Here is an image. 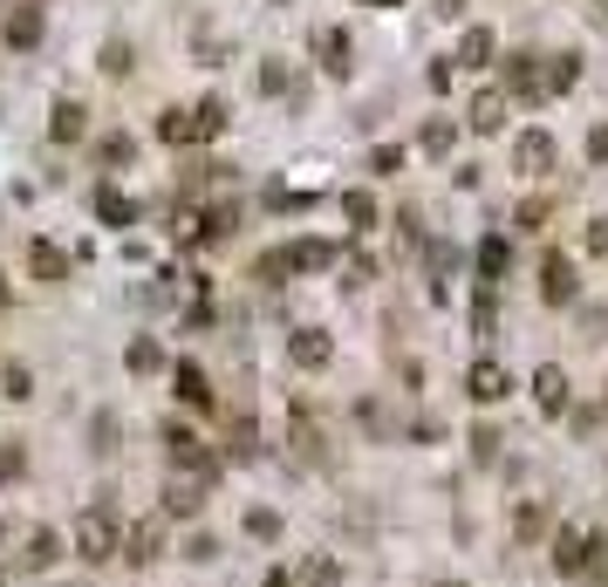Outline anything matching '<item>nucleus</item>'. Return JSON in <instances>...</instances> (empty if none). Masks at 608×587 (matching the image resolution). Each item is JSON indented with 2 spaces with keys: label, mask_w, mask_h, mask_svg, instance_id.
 <instances>
[{
  "label": "nucleus",
  "mask_w": 608,
  "mask_h": 587,
  "mask_svg": "<svg viewBox=\"0 0 608 587\" xmlns=\"http://www.w3.org/2000/svg\"><path fill=\"white\" fill-rule=\"evenodd\" d=\"M369 164H376V171H403V150H390V144H376V150H369Z\"/></svg>",
  "instance_id": "c03bdc74"
},
{
  "label": "nucleus",
  "mask_w": 608,
  "mask_h": 587,
  "mask_svg": "<svg viewBox=\"0 0 608 587\" xmlns=\"http://www.w3.org/2000/svg\"><path fill=\"white\" fill-rule=\"evenodd\" d=\"M493 28H465V41H459V69H486L493 62Z\"/></svg>",
  "instance_id": "4be33fe9"
},
{
  "label": "nucleus",
  "mask_w": 608,
  "mask_h": 587,
  "mask_svg": "<svg viewBox=\"0 0 608 587\" xmlns=\"http://www.w3.org/2000/svg\"><path fill=\"white\" fill-rule=\"evenodd\" d=\"M342 219H349V233H369V225H376V198L369 192H342Z\"/></svg>",
  "instance_id": "a878e982"
},
{
  "label": "nucleus",
  "mask_w": 608,
  "mask_h": 587,
  "mask_svg": "<svg viewBox=\"0 0 608 587\" xmlns=\"http://www.w3.org/2000/svg\"><path fill=\"white\" fill-rule=\"evenodd\" d=\"M171 390H179V403H192V411H206V403H212V382H206V369H198V363L171 369Z\"/></svg>",
  "instance_id": "dca6fc26"
},
{
  "label": "nucleus",
  "mask_w": 608,
  "mask_h": 587,
  "mask_svg": "<svg viewBox=\"0 0 608 587\" xmlns=\"http://www.w3.org/2000/svg\"><path fill=\"white\" fill-rule=\"evenodd\" d=\"M465 123H472L478 137H493L499 123H506V96H499V89H478V96H472V117H465Z\"/></svg>",
  "instance_id": "f3484780"
},
{
  "label": "nucleus",
  "mask_w": 608,
  "mask_h": 587,
  "mask_svg": "<svg viewBox=\"0 0 608 587\" xmlns=\"http://www.w3.org/2000/svg\"><path fill=\"white\" fill-rule=\"evenodd\" d=\"M165 451H171V472H179V478H198V485H212V478H219V457H212L206 438H198L192 424H179V417L165 424Z\"/></svg>",
  "instance_id": "f03ea898"
},
{
  "label": "nucleus",
  "mask_w": 608,
  "mask_h": 587,
  "mask_svg": "<svg viewBox=\"0 0 608 587\" xmlns=\"http://www.w3.org/2000/svg\"><path fill=\"white\" fill-rule=\"evenodd\" d=\"M206 492H212V485L171 472V478H165V519H198V513H206Z\"/></svg>",
  "instance_id": "1a4fd4ad"
},
{
  "label": "nucleus",
  "mask_w": 608,
  "mask_h": 587,
  "mask_svg": "<svg viewBox=\"0 0 608 587\" xmlns=\"http://www.w3.org/2000/svg\"><path fill=\"white\" fill-rule=\"evenodd\" d=\"M219 131H226V103H219V96H206V103L192 110V144H212Z\"/></svg>",
  "instance_id": "412c9836"
},
{
  "label": "nucleus",
  "mask_w": 608,
  "mask_h": 587,
  "mask_svg": "<svg viewBox=\"0 0 608 587\" xmlns=\"http://www.w3.org/2000/svg\"><path fill=\"white\" fill-rule=\"evenodd\" d=\"M137 56H131V41H104V75H131Z\"/></svg>",
  "instance_id": "c9c22d12"
},
{
  "label": "nucleus",
  "mask_w": 608,
  "mask_h": 587,
  "mask_svg": "<svg viewBox=\"0 0 608 587\" xmlns=\"http://www.w3.org/2000/svg\"><path fill=\"white\" fill-rule=\"evenodd\" d=\"M356 417H363V430H369V438H390V417H384V403H356Z\"/></svg>",
  "instance_id": "a19ab883"
},
{
  "label": "nucleus",
  "mask_w": 608,
  "mask_h": 587,
  "mask_svg": "<svg viewBox=\"0 0 608 587\" xmlns=\"http://www.w3.org/2000/svg\"><path fill=\"white\" fill-rule=\"evenodd\" d=\"M588 253H608V219H595V225H588Z\"/></svg>",
  "instance_id": "de8ad7c7"
},
{
  "label": "nucleus",
  "mask_w": 608,
  "mask_h": 587,
  "mask_svg": "<svg viewBox=\"0 0 608 587\" xmlns=\"http://www.w3.org/2000/svg\"><path fill=\"white\" fill-rule=\"evenodd\" d=\"M28 273L41 280V288H56V280H69V253L56 240H28Z\"/></svg>",
  "instance_id": "f8f14e48"
},
{
  "label": "nucleus",
  "mask_w": 608,
  "mask_h": 587,
  "mask_svg": "<svg viewBox=\"0 0 608 587\" xmlns=\"http://www.w3.org/2000/svg\"><path fill=\"white\" fill-rule=\"evenodd\" d=\"M465 8V0H438V14H459Z\"/></svg>",
  "instance_id": "8fccbe9b"
},
{
  "label": "nucleus",
  "mask_w": 608,
  "mask_h": 587,
  "mask_svg": "<svg viewBox=\"0 0 608 587\" xmlns=\"http://www.w3.org/2000/svg\"><path fill=\"white\" fill-rule=\"evenodd\" d=\"M424 150H430V158H451V144H459V123H451V117H430L424 123V137H417Z\"/></svg>",
  "instance_id": "393cba45"
},
{
  "label": "nucleus",
  "mask_w": 608,
  "mask_h": 587,
  "mask_svg": "<svg viewBox=\"0 0 608 587\" xmlns=\"http://www.w3.org/2000/svg\"><path fill=\"white\" fill-rule=\"evenodd\" d=\"M336 267H342V288H369V273H376L369 253H349V260H336Z\"/></svg>",
  "instance_id": "f704fd0d"
},
{
  "label": "nucleus",
  "mask_w": 608,
  "mask_h": 587,
  "mask_svg": "<svg viewBox=\"0 0 608 587\" xmlns=\"http://www.w3.org/2000/svg\"><path fill=\"white\" fill-rule=\"evenodd\" d=\"M96 212H104V225H137V206L117 192H96Z\"/></svg>",
  "instance_id": "c756f323"
},
{
  "label": "nucleus",
  "mask_w": 608,
  "mask_h": 587,
  "mask_svg": "<svg viewBox=\"0 0 608 587\" xmlns=\"http://www.w3.org/2000/svg\"><path fill=\"white\" fill-rule=\"evenodd\" d=\"M131 150H137V144L117 131V137H104V144H96V164H104V171H110V164H131Z\"/></svg>",
  "instance_id": "72a5a7b5"
},
{
  "label": "nucleus",
  "mask_w": 608,
  "mask_h": 587,
  "mask_svg": "<svg viewBox=\"0 0 608 587\" xmlns=\"http://www.w3.org/2000/svg\"><path fill=\"white\" fill-rule=\"evenodd\" d=\"M581 540H588V533H574V526H561V533L547 540V560H554V574L581 580Z\"/></svg>",
  "instance_id": "4468645a"
},
{
  "label": "nucleus",
  "mask_w": 608,
  "mask_h": 587,
  "mask_svg": "<svg viewBox=\"0 0 608 587\" xmlns=\"http://www.w3.org/2000/svg\"><path fill=\"white\" fill-rule=\"evenodd\" d=\"M301 587H342V567H336V560H328V553H308V560H301V574H294Z\"/></svg>",
  "instance_id": "b1692460"
},
{
  "label": "nucleus",
  "mask_w": 608,
  "mask_h": 587,
  "mask_svg": "<svg viewBox=\"0 0 608 587\" xmlns=\"http://www.w3.org/2000/svg\"><path fill=\"white\" fill-rule=\"evenodd\" d=\"M472 451H478V457H493V451H499V430H493V424H478V430H472Z\"/></svg>",
  "instance_id": "a18cd8bd"
},
{
  "label": "nucleus",
  "mask_w": 608,
  "mask_h": 587,
  "mask_svg": "<svg viewBox=\"0 0 608 587\" xmlns=\"http://www.w3.org/2000/svg\"><path fill=\"white\" fill-rule=\"evenodd\" d=\"M56 560H62V533H56V526H35L28 547H21V567H28V574H48Z\"/></svg>",
  "instance_id": "ddd939ff"
},
{
  "label": "nucleus",
  "mask_w": 608,
  "mask_h": 587,
  "mask_svg": "<svg viewBox=\"0 0 608 587\" xmlns=\"http://www.w3.org/2000/svg\"><path fill=\"white\" fill-rule=\"evenodd\" d=\"M595 21H601V28H608V0H595Z\"/></svg>",
  "instance_id": "3c124183"
},
{
  "label": "nucleus",
  "mask_w": 608,
  "mask_h": 587,
  "mask_svg": "<svg viewBox=\"0 0 608 587\" xmlns=\"http://www.w3.org/2000/svg\"><path fill=\"white\" fill-rule=\"evenodd\" d=\"M513 533H520V540H540V533H547V513H540V505H520Z\"/></svg>",
  "instance_id": "58836bf2"
},
{
  "label": "nucleus",
  "mask_w": 608,
  "mask_h": 587,
  "mask_svg": "<svg viewBox=\"0 0 608 587\" xmlns=\"http://www.w3.org/2000/svg\"><path fill=\"white\" fill-rule=\"evenodd\" d=\"M349 56H356V48H349L342 28H315V62H321L328 75H349Z\"/></svg>",
  "instance_id": "2eb2a0df"
},
{
  "label": "nucleus",
  "mask_w": 608,
  "mask_h": 587,
  "mask_svg": "<svg viewBox=\"0 0 608 587\" xmlns=\"http://www.w3.org/2000/svg\"><path fill=\"white\" fill-rule=\"evenodd\" d=\"M35 41H41V8L21 0V8L8 14V48H35Z\"/></svg>",
  "instance_id": "6ab92c4d"
},
{
  "label": "nucleus",
  "mask_w": 608,
  "mask_h": 587,
  "mask_svg": "<svg viewBox=\"0 0 608 587\" xmlns=\"http://www.w3.org/2000/svg\"><path fill=\"white\" fill-rule=\"evenodd\" d=\"M506 96H513V103H547V56L506 62Z\"/></svg>",
  "instance_id": "7ed1b4c3"
},
{
  "label": "nucleus",
  "mask_w": 608,
  "mask_h": 587,
  "mask_svg": "<svg viewBox=\"0 0 608 587\" xmlns=\"http://www.w3.org/2000/svg\"><path fill=\"white\" fill-rule=\"evenodd\" d=\"M534 396H540V411H547V417H561L568 403H574L568 369H561V363H540V369H534Z\"/></svg>",
  "instance_id": "9b49d317"
},
{
  "label": "nucleus",
  "mask_w": 608,
  "mask_h": 587,
  "mask_svg": "<svg viewBox=\"0 0 608 587\" xmlns=\"http://www.w3.org/2000/svg\"><path fill=\"white\" fill-rule=\"evenodd\" d=\"M185 560H192V567H212V560H219V540H212V533H192Z\"/></svg>",
  "instance_id": "ea45409f"
},
{
  "label": "nucleus",
  "mask_w": 608,
  "mask_h": 587,
  "mask_svg": "<svg viewBox=\"0 0 608 587\" xmlns=\"http://www.w3.org/2000/svg\"><path fill=\"white\" fill-rule=\"evenodd\" d=\"M472 328H478V335H493V328H499V288H478V301H472Z\"/></svg>",
  "instance_id": "c85d7f7f"
},
{
  "label": "nucleus",
  "mask_w": 608,
  "mask_h": 587,
  "mask_svg": "<svg viewBox=\"0 0 608 587\" xmlns=\"http://www.w3.org/2000/svg\"><path fill=\"white\" fill-rule=\"evenodd\" d=\"M554 158H561V144H554L547 131H520V137H513V171L547 178V171H554Z\"/></svg>",
  "instance_id": "0eeeda50"
},
{
  "label": "nucleus",
  "mask_w": 608,
  "mask_h": 587,
  "mask_svg": "<svg viewBox=\"0 0 608 587\" xmlns=\"http://www.w3.org/2000/svg\"><path fill=\"white\" fill-rule=\"evenodd\" d=\"M288 363L308 369V376H321L328 363H336V342H328V328H294V335H288Z\"/></svg>",
  "instance_id": "423d86ee"
},
{
  "label": "nucleus",
  "mask_w": 608,
  "mask_h": 587,
  "mask_svg": "<svg viewBox=\"0 0 608 587\" xmlns=\"http://www.w3.org/2000/svg\"><path fill=\"white\" fill-rule=\"evenodd\" d=\"M581 580L608 587V533H588V540H581Z\"/></svg>",
  "instance_id": "aec40b11"
},
{
  "label": "nucleus",
  "mask_w": 608,
  "mask_h": 587,
  "mask_svg": "<svg viewBox=\"0 0 608 587\" xmlns=\"http://www.w3.org/2000/svg\"><path fill=\"white\" fill-rule=\"evenodd\" d=\"M260 587H301V580H294V574H281V567H273V574H267Z\"/></svg>",
  "instance_id": "09e8293b"
},
{
  "label": "nucleus",
  "mask_w": 608,
  "mask_h": 587,
  "mask_svg": "<svg viewBox=\"0 0 608 587\" xmlns=\"http://www.w3.org/2000/svg\"><path fill=\"white\" fill-rule=\"evenodd\" d=\"M0 587H8V574H0Z\"/></svg>",
  "instance_id": "5fc2aeb1"
},
{
  "label": "nucleus",
  "mask_w": 608,
  "mask_h": 587,
  "mask_svg": "<svg viewBox=\"0 0 608 587\" xmlns=\"http://www.w3.org/2000/svg\"><path fill=\"white\" fill-rule=\"evenodd\" d=\"M465 396L472 403H506V396H513V369L493 363V355H478V363L465 369Z\"/></svg>",
  "instance_id": "39448f33"
},
{
  "label": "nucleus",
  "mask_w": 608,
  "mask_h": 587,
  "mask_svg": "<svg viewBox=\"0 0 608 587\" xmlns=\"http://www.w3.org/2000/svg\"><path fill=\"white\" fill-rule=\"evenodd\" d=\"M574 260H568V253H547V260H540V301H547V308H574Z\"/></svg>",
  "instance_id": "6e6552de"
},
{
  "label": "nucleus",
  "mask_w": 608,
  "mask_h": 587,
  "mask_svg": "<svg viewBox=\"0 0 608 587\" xmlns=\"http://www.w3.org/2000/svg\"><path fill=\"white\" fill-rule=\"evenodd\" d=\"M281 260H288V273H328L342 253L328 246V240H294V246H281Z\"/></svg>",
  "instance_id": "9d476101"
},
{
  "label": "nucleus",
  "mask_w": 608,
  "mask_h": 587,
  "mask_svg": "<svg viewBox=\"0 0 608 587\" xmlns=\"http://www.w3.org/2000/svg\"><path fill=\"white\" fill-rule=\"evenodd\" d=\"M131 567H158L165 560V513L158 519H137V526H123V547H117Z\"/></svg>",
  "instance_id": "20e7f679"
},
{
  "label": "nucleus",
  "mask_w": 608,
  "mask_h": 587,
  "mask_svg": "<svg viewBox=\"0 0 608 587\" xmlns=\"http://www.w3.org/2000/svg\"><path fill=\"white\" fill-rule=\"evenodd\" d=\"M499 273H506V240H486L478 246V288H499Z\"/></svg>",
  "instance_id": "bb28decb"
},
{
  "label": "nucleus",
  "mask_w": 608,
  "mask_h": 587,
  "mask_svg": "<svg viewBox=\"0 0 608 587\" xmlns=\"http://www.w3.org/2000/svg\"><path fill=\"white\" fill-rule=\"evenodd\" d=\"M21 472H28V451H21V444L8 438V444H0V485H8V478H21Z\"/></svg>",
  "instance_id": "4c0bfd02"
},
{
  "label": "nucleus",
  "mask_w": 608,
  "mask_h": 587,
  "mask_svg": "<svg viewBox=\"0 0 608 587\" xmlns=\"http://www.w3.org/2000/svg\"><path fill=\"white\" fill-rule=\"evenodd\" d=\"M0 396H14V403H21V396H35V376L21 369V363H8V369H0Z\"/></svg>",
  "instance_id": "473e14b6"
},
{
  "label": "nucleus",
  "mask_w": 608,
  "mask_h": 587,
  "mask_svg": "<svg viewBox=\"0 0 608 587\" xmlns=\"http://www.w3.org/2000/svg\"><path fill=\"white\" fill-rule=\"evenodd\" d=\"M226 451H233L240 465H246V457H260V430H253V417H233V424H226Z\"/></svg>",
  "instance_id": "5701e85b"
},
{
  "label": "nucleus",
  "mask_w": 608,
  "mask_h": 587,
  "mask_svg": "<svg viewBox=\"0 0 608 587\" xmlns=\"http://www.w3.org/2000/svg\"><path fill=\"white\" fill-rule=\"evenodd\" d=\"M131 369H137V376L165 369V348H158V342H131Z\"/></svg>",
  "instance_id": "e433bc0d"
},
{
  "label": "nucleus",
  "mask_w": 608,
  "mask_h": 587,
  "mask_svg": "<svg viewBox=\"0 0 608 587\" xmlns=\"http://www.w3.org/2000/svg\"><path fill=\"white\" fill-rule=\"evenodd\" d=\"M363 8H403V0H363Z\"/></svg>",
  "instance_id": "603ef678"
},
{
  "label": "nucleus",
  "mask_w": 608,
  "mask_h": 587,
  "mask_svg": "<svg viewBox=\"0 0 608 587\" xmlns=\"http://www.w3.org/2000/svg\"><path fill=\"white\" fill-rule=\"evenodd\" d=\"M554 206H547V198H526V206H520V225H526V233H540V219H547Z\"/></svg>",
  "instance_id": "79ce46f5"
},
{
  "label": "nucleus",
  "mask_w": 608,
  "mask_h": 587,
  "mask_svg": "<svg viewBox=\"0 0 608 587\" xmlns=\"http://www.w3.org/2000/svg\"><path fill=\"white\" fill-rule=\"evenodd\" d=\"M117 547H123V519L110 513V505H89V513H75V526H69V553L83 560V567H110Z\"/></svg>",
  "instance_id": "f257e3e1"
},
{
  "label": "nucleus",
  "mask_w": 608,
  "mask_h": 587,
  "mask_svg": "<svg viewBox=\"0 0 608 587\" xmlns=\"http://www.w3.org/2000/svg\"><path fill=\"white\" fill-rule=\"evenodd\" d=\"M246 533H253V540H281V513H273V505H253V513H246Z\"/></svg>",
  "instance_id": "7c9ffc66"
},
{
  "label": "nucleus",
  "mask_w": 608,
  "mask_h": 587,
  "mask_svg": "<svg viewBox=\"0 0 608 587\" xmlns=\"http://www.w3.org/2000/svg\"><path fill=\"white\" fill-rule=\"evenodd\" d=\"M581 83V56H554L547 62V96H561V89H574Z\"/></svg>",
  "instance_id": "cd10ccee"
},
{
  "label": "nucleus",
  "mask_w": 608,
  "mask_h": 587,
  "mask_svg": "<svg viewBox=\"0 0 608 587\" xmlns=\"http://www.w3.org/2000/svg\"><path fill=\"white\" fill-rule=\"evenodd\" d=\"M588 158L608 164V123H595V131H588Z\"/></svg>",
  "instance_id": "49530a36"
},
{
  "label": "nucleus",
  "mask_w": 608,
  "mask_h": 587,
  "mask_svg": "<svg viewBox=\"0 0 608 587\" xmlns=\"http://www.w3.org/2000/svg\"><path fill=\"white\" fill-rule=\"evenodd\" d=\"M260 89H267V96H281V89H288V69H281V62H267V69H260Z\"/></svg>",
  "instance_id": "37998d69"
},
{
  "label": "nucleus",
  "mask_w": 608,
  "mask_h": 587,
  "mask_svg": "<svg viewBox=\"0 0 608 587\" xmlns=\"http://www.w3.org/2000/svg\"><path fill=\"white\" fill-rule=\"evenodd\" d=\"M83 131H89V110H83V103H69V96H62V103H56V117H48V137H56V144H75Z\"/></svg>",
  "instance_id": "a211bd4d"
},
{
  "label": "nucleus",
  "mask_w": 608,
  "mask_h": 587,
  "mask_svg": "<svg viewBox=\"0 0 608 587\" xmlns=\"http://www.w3.org/2000/svg\"><path fill=\"white\" fill-rule=\"evenodd\" d=\"M158 137L165 144H192V110H165L158 117Z\"/></svg>",
  "instance_id": "2f4dec72"
},
{
  "label": "nucleus",
  "mask_w": 608,
  "mask_h": 587,
  "mask_svg": "<svg viewBox=\"0 0 608 587\" xmlns=\"http://www.w3.org/2000/svg\"><path fill=\"white\" fill-rule=\"evenodd\" d=\"M438 587H465V580H438Z\"/></svg>",
  "instance_id": "864d4df0"
}]
</instances>
